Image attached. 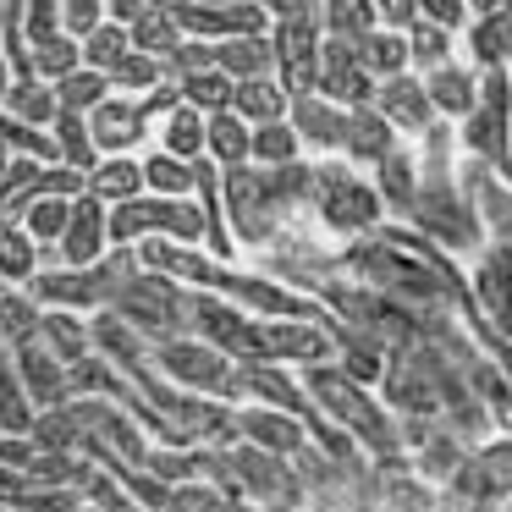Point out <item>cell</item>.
Returning <instances> with one entry per match:
<instances>
[{"mask_svg":"<svg viewBox=\"0 0 512 512\" xmlns=\"http://www.w3.org/2000/svg\"><path fill=\"white\" fill-rule=\"evenodd\" d=\"M309 199H314L320 226H331V232H375L386 221L375 182H364L358 166H347V160L309 166Z\"/></svg>","mask_w":512,"mask_h":512,"instance_id":"6da1fadb","label":"cell"},{"mask_svg":"<svg viewBox=\"0 0 512 512\" xmlns=\"http://www.w3.org/2000/svg\"><path fill=\"white\" fill-rule=\"evenodd\" d=\"M138 237L193 243V237H204V215L188 199H160V193H133L122 204H105V243L133 248Z\"/></svg>","mask_w":512,"mask_h":512,"instance_id":"7a4b0ae2","label":"cell"},{"mask_svg":"<svg viewBox=\"0 0 512 512\" xmlns=\"http://www.w3.org/2000/svg\"><path fill=\"white\" fill-rule=\"evenodd\" d=\"M105 309H116L138 336L166 342V336H182V325H188V292H182L166 270H144V265H138L133 281H127Z\"/></svg>","mask_w":512,"mask_h":512,"instance_id":"3957f363","label":"cell"},{"mask_svg":"<svg viewBox=\"0 0 512 512\" xmlns=\"http://www.w3.org/2000/svg\"><path fill=\"white\" fill-rule=\"evenodd\" d=\"M303 380H309V391L320 397V408L336 413V419L347 424V435H358V441L375 446L380 463H391V457L402 452V446H397V430H391L386 413H380L375 402L364 397V386H358V380H347L342 369H325V364H309V375H303Z\"/></svg>","mask_w":512,"mask_h":512,"instance_id":"277c9868","label":"cell"},{"mask_svg":"<svg viewBox=\"0 0 512 512\" xmlns=\"http://www.w3.org/2000/svg\"><path fill=\"white\" fill-rule=\"evenodd\" d=\"M463 149L485 166L512 155V78L507 67H479V100L463 116Z\"/></svg>","mask_w":512,"mask_h":512,"instance_id":"5b68a950","label":"cell"},{"mask_svg":"<svg viewBox=\"0 0 512 512\" xmlns=\"http://www.w3.org/2000/svg\"><path fill=\"white\" fill-rule=\"evenodd\" d=\"M419 177H424V171H419ZM408 210H413V221H419L430 237H441L452 254H468V248H479V237H485L474 204H468L463 193L452 188V171H446V177L419 182V193H413Z\"/></svg>","mask_w":512,"mask_h":512,"instance_id":"8992f818","label":"cell"},{"mask_svg":"<svg viewBox=\"0 0 512 512\" xmlns=\"http://www.w3.org/2000/svg\"><path fill=\"white\" fill-rule=\"evenodd\" d=\"M188 325L215 347V353L232 358V364H265V336H259V325L243 320V309H232V303L193 298L188 292Z\"/></svg>","mask_w":512,"mask_h":512,"instance_id":"52a82bcc","label":"cell"},{"mask_svg":"<svg viewBox=\"0 0 512 512\" xmlns=\"http://www.w3.org/2000/svg\"><path fill=\"white\" fill-rule=\"evenodd\" d=\"M270 56H276V83L287 94H314L320 72V23L314 17H287L270 28Z\"/></svg>","mask_w":512,"mask_h":512,"instance_id":"ba28073f","label":"cell"},{"mask_svg":"<svg viewBox=\"0 0 512 512\" xmlns=\"http://www.w3.org/2000/svg\"><path fill=\"white\" fill-rule=\"evenodd\" d=\"M149 111H155V94H105L83 122H89V138L100 155H127V149L144 138L149 127Z\"/></svg>","mask_w":512,"mask_h":512,"instance_id":"9c48e42d","label":"cell"},{"mask_svg":"<svg viewBox=\"0 0 512 512\" xmlns=\"http://www.w3.org/2000/svg\"><path fill=\"white\" fill-rule=\"evenodd\" d=\"M314 94L336 100L342 111H358V105L375 100V78L358 67V50L353 39H336V34H320V72H314Z\"/></svg>","mask_w":512,"mask_h":512,"instance_id":"30bf717a","label":"cell"},{"mask_svg":"<svg viewBox=\"0 0 512 512\" xmlns=\"http://www.w3.org/2000/svg\"><path fill=\"white\" fill-rule=\"evenodd\" d=\"M149 358H155V364L166 369L177 386H188V391H221L226 375H232V358L215 353L204 336H166Z\"/></svg>","mask_w":512,"mask_h":512,"instance_id":"8fae6325","label":"cell"},{"mask_svg":"<svg viewBox=\"0 0 512 512\" xmlns=\"http://www.w3.org/2000/svg\"><path fill=\"white\" fill-rule=\"evenodd\" d=\"M347 265L358 276H369L375 287H386L391 298H441V276L419 259H402L397 248H353Z\"/></svg>","mask_w":512,"mask_h":512,"instance_id":"7c38bea8","label":"cell"},{"mask_svg":"<svg viewBox=\"0 0 512 512\" xmlns=\"http://www.w3.org/2000/svg\"><path fill=\"white\" fill-rule=\"evenodd\" d=\"M375 105L380 116H386L397 133H430L441 116L430 111V94H424L419 78H408V72H391V78H375Z\"/></svg>","mask_w":512,"mask_h":512,"instance_id":"4fadbf2b","label":"cell"},{"mask_svg":"<svg viewBox=\"0 0 512 512\" xmlns=\"http://www.w3.org/2000/svg\"><path fill=\"white\" fill-rule=\"evenodd\" d=\"M17 353V386H23V397H28V408H56V402H67L72 391H67V364H61L56 353H50L45 342H23V347H12Z\"/></svg>","mask_w":512,"mask_h":512,"instance_id":"5bb4252c","label":"cell"},{"mask_svg":"<svg viewBox=\"0 0 512 512\" xmlns=\"http://www.w3.org/2000/svg\"><path fill=\"white\" fill-rule=\"evenodd\" d=\"M105 248H111L105 243V204L94 199V193H78L72 210H67V226H61V237H56L61 265H94Z\"/></svg>","mask_w":512,"mask_h":512,"instance_id":"9a60e30c","label":"cell"},{"mask_svg":"<svg viewBox=\"0 0 512 512\" xmlns=\"http://www.w3.org/2000/svg\"><path fill=\"white\" fill-rule=\"evenodd\" d=\"M23 292L39 309H100V292L89 281V265H56V270H34L23 281Z\"/></svg>","mask_w":512,"mask_h":512,"instance_id":"2e32d148","label":"cell"},{"mask_svg":"<svg viewBox=\"0 0 512 512\" xmlns=\"http://www.w3.org/2000/svg\"><path fill=\"white\" fill-rule=\"evenodd\" d=\"M287 122H292V133L303 138V149H320V155H331V149H342L347 111H342L336 100H325V94H292V105H287Z\"/></svg>","mask_w":512,"mask_h":512,"instance_id":"e0dca14e","label":"cell"},{"mask_svg":"<svg viewBox=\"0 0 512 512\" xmlns=\"http://www.w3.org/2000/svg\"><path fill=\"white\" fill-rule=\"evenodd\" d=\"M419 83H424V94H430V111L446 116V122H463L479 100V72L468 67V61H452V56H446L441 67H430Z\"/></svg>","mask_w":512,"mask_h":512,"instance_id":"ac0fdd59","label":"cell"},{"mask_svg":"<svg viewBox=\"0 0 512 512\" xmlns=\"http://www.w3.org/2000/svg\"><path fill=\"white\" fill-rule=\"evenodd\" d=\"M265 336V364H325L336 353V342L325 331H314L309 320H276V325H259Z\"/></svg>","mask_w":512,"mask_h":512,"instance_id":"d6986e66","label":"cell"},{"mask_svg":"<svg viewBox=\"0 0 512 512\" xmlns=\"http://www.w3.org/2000/svg\"><path fill=\"white\" fill-rule=\"evenodd\" d=\"M210 67L226 72V78H265L276 72V56H270V34H226L210 39Z\"/></svg>","mask_w":512,"mask_h":512,"instance_id":"ffe728a7","label":"cell"},{"mask_svg":"<svg viewBox=\"0 0 512 512\" xmlns=\"http://www.w3.org/2000/svg\"><path fill=\"white\" fill-rule=\"evenodd\" d=\"M232 430L243 435V441L265 446V452H276V457H292L298 446H309V441H303V419H292V413H276V408H248V413H237Z\"/></svg>","mask_w":512,"mask_h":512,"instance_id":"44dd1931","label":"cell"},{"mask_svg":"<svg viewBox=\"0 0 512 512\" xmlns=\"http://www.w3.org/2000/svg\"><path fill=\"white\" fill-rule=\"evenodd\" d=\"M397 144V127L386 122V116L375 111V105H358V111H347V133H342V155L347 166H375L386 149Z\"/></svg>","mask_w":512,"mask_h":512,"instance_id":"7402d4cb","label":"cell"},{"mask_svg":"<svg viewBox=\"0 0 512 512\" xmlns=\"http://www.w3.org/2000/svg\"><path fill=\"white\" fill-rule=\"evenodd\" d=\"M375 193H380V210H397V215H408V204H413V193H419V160L408 155L402 144H391L386 155L375 160Z\"/></svg>","mask_w":512,"mask_h":512,"instance_id":"603a6c76","label":"cell"},{"mask_svg":"<svg viewBox=\"0 0 512 512\" xmlns=\"http://www.w3.org/2000/svg\"><path fill=\"white\" fill-rule=\"evenodd\" d=\"M287 105H292V94L276 83V72H265V78H237L226 111H237L248 127H259V122H281Z\"/></svg>","mask_w":512,"mask_h":512,"instance_id":"cb8c5ba5","label":"cell"},{"mask_svg":"<svg viewBox=\"0 0 512 512\" xmlns=\"http://www.w3.org/2000/svg\"><path fill=\"white\" fill-rule=\"evenodd\" d=\"M474 292H479V309L496 320V331H512V248H496V254L479 259Z\"/></svg>","mask_w":512,"mask_h":512,"instance_id":"d4e9b609","label":"cell"},{"mask_svg":"<svg viewBox=\"0 0 512 512\" xmlns=\"http://www.w3.org/2000/svg\"><path fill=\"white\" fill-rule=\"evenodd\" d=\"M83 193H94L100 204H122L133 193H144V166L133 155H100L83 171Z\"/></svg>","mask_w":512,"mask_h":512,"instance_id":"484cf974","label":"cell"},{"mask_svg":"<svg viewBox=\"0 0 512 512\" xmlns=\"http://www.w3.org/2000/svg\"><path fill=\"white\" fill-rule=\"evenodd\" d=\"M336 353H342V375L347 380H380V369H386V336H375L369 325H347V331L331 336Z\"/></svg>","mask_w":512,"mask_h":512,"instance_id":"4316f807","label":"cell"},{"mask_svg":"<svg viewBox=\"0 0 512 512\" xmlns=\"http://www.w3.org/2000/svg\"><path fill=\"white\" fill-rule=\"evenodd\" d=\"M468 56H474V67H507L512 56V17L501 12H485V17H468Z\"/></svg>","mask_w":512,"mask_h":512,"instance_id":"83f0119b","label":"cell"},{"mask_svg":"<svg viewBox=\"0 0 512 512\" xmlns=\"http://www.w3.org/2000/svg\"><path fill=\"white\" fill-rule=\"evenodd\" d=\"M248 133H254V127H248L237 111H210L204 116V155H210L221 171L243 166L248 160Z\"/></svg>","mask_w":512,"mask_h":512,"instance_id":"f1b7e54d","label":"cell"},{"mask_svg":"<svg viewBox=\"0 0 512 512\" xmlns=\"http://www.w3.org/2000/svg\"><path fill=\"white\" fill-rule=\"evenodd\" d=\"M358 50V67L369 72V78H391V72H408V45H402L397 28H364V34L353 39Z\"/></svg>","mask_w":512,"mask_h":512,"instance_id":"f546056e","label":"cell"},{"mask_svg":"<svg viewBox=\"0 0 512 512\" xmlns=\"http://www.w3.org/2000/svg\"><path fill=\"white\" fill-rule=\"evenodd\" d=\"M127 39H133V50H144V56H155V61H166L171 50L182 45V28H177V17L166 12V6H144V12L127 23Z\"/></svg>","mask_w":512,"mask_h":512,"instance_id":"4dcf8cb0","label":"cell"},{"mask_svg":"<svg viewBox=\"0 0 512 512\" xmlns=\"http://www.w3.org/2000/svg\"><path fill=\"white\" fill-rule=\"evenodd\" d=\"M6 105H12V122L23 127H50V116H56V89H50L45 78H34V72H23L17 83H6Z\"/></svg>","mask_w":512,"mask_h":512,"instance_id":"1f68e13d","label":"cell"},{"mask_svg":"<svg viewBox=\"0 0 512 512\" xmlns=\"http://www.w3.org/2000/svg\"><path fill=\"white\" fill-rule=\"evenodd\" d=\"M50 144H56V160L61 166H78V171H89L94 160H100V149H94V138H89V122H83V111H61L56 105V116H50Z\"/></svg>","mask_w":512,"mask_h":512,"instance_id":"d6a6232c","label":"cell"},{"mask_svg":"<svg viewBox=\"0 0 512 512\" xmlns=\"http://www.w3.org/2000/svg\"><path fill=\"white\" fill-rule=\"evenodd\" d=\"M303 155V138L292 133V122L281 116V122H259L254 133H248V166H287V160Z\"/></svg>","mask_w":512,"mask_h":512,"instance_id":"836d02e7","label":"cell"},{"mask_svg":"<svg viewBox=\"0 0 512 512\" xmlns=\"http://www.w3.org/2000/svg\"><path fill=\"white\" fill-rule=\"evenodd\" d=\"M39 342H45L61 364H72V358L89 353V325H83L72 309H45L39 314Z\"/></svg>","mask_w":512,"mask_h":512,"instance_id":"e575fe53","label":"cell"},{"mask_svg":"<svg viewBox=\"0 0 512 512\" xmlns=\"http://www.w3.org/2000/svg\"><path fill=\"white\" fill-rule=\"evenodd\" d=\"M413 452H419V474L430 479V485H446V479L457 474V463L468 457V441H463V435H452V430H430Z\"/></svg>","mask_w":512,"mask_h":512,"instance_id":"d590c367","label":"cell"},{"mask_svg":"<svg viewBox=\"0 0 512 512\" xmlns=\"http://www.w3.org/2000/svg\"><path fill=\"white\" fill-rule=\"evenodd\" d=\"M133 50V39H127V23H111V17H100V23L89 28V34L78 39V61L94 72H111L116 61Z\"/></svg>","mask_w":512,"mask_h":512,"instance_id":"8d00e7d4","label":"cell"},{"mask_svg":"<svg viewBox=\"0 0 512 512\" xmlns=\"http://www.w3.org/2000/svg\"><path fill=\"white\" fill-rule=\"evenodd\" d=\"M50 89H56V105H61V111H83V116H89L94 105L111 94V78H105V72H94V67H72V72H61Z\"/></svg>","mask_w":512,"mask_h":512,"instance_id":"74e56055","label":"cell"},{"mask_svg":"<svg viewBox=\"0 0 512 512\" xmlns=\"http://www.w3.org/2000/svg\"><path fill=\"white\" fill-rule=\"evenodd\" d=\"M177 83V100L182 105H193V111H226V100H232V78L226 72H215V67H199V72H182V78H171Z\"/></svg>","mask_w":512,"mask_h":512,"instance_id":"f35d334b","label":"cell"},{"mask_svg":"<svg viewBox=\"0 0 512 512\" xmlns=\"http://www.w3.org/2000/svg\"><path fill=\"white\" fill-rule=\"evenodd\" d=\"M39 314H45V309H39L23 287H0V342H12V347L34 342V336H39Z\"/></svg>","mask_w":512,"mask_h":512,"instance_id":"ab89813d","label":"cell"},{"mask_svg":"<svg viewBox=\"0 0 512 512\" xmlns=\"http://www.w3.org/2000/svg\"><path fill=\"white\" fill-rule=\"evenodd\" d=\"M160 149L177 160H199L204 155V111L193 105H171L166 127H160Z\"/></svg>","mask_w":512,"mask_h":512,"instance_id":"60d3db41","label":"cell"},{"mask_svg":"<svg viewBox=\"0 0 512 512\" xmlns=\"http://www.w3.org/2000/svg\"><path fill=\"white\" fill-rule=\"evenodd\" d=\"M402 45H408V67H441L446 56H452V28L430 23V17H413L408 28H402Z\"/></svg>","mask_w":512,"mask_h":512,"instance_id":"b9f144b4","label":"cell"},{"mask_svg":"<svg viewBox=\"0 0 512 512\" xmlns=\"http://www.w3.org/2000/svg\"><path fill=\"white\" fill-rule=\"evenodd\" d=\"M314 23H320V34L358 39L364 28H375V0H320L314 6Z\"/></svg>","mask_w":512,"mask_h":512,"instance_id":"7bdbcfd3","label":"cell"},{"mask_svg":"<svg viewBox=\"0 0 512 512\" xmlns=\"http://www.w3.org/2000/svg\"><path fill=\"white\" fill-rule=\"evenodd\" d=\"M105 78H111V89H116V94H155L160 83H171V78H166V61L144 56V50H127V56L116 61V67L105 72Z\"/></svg>","mask_w":512,"mask_h":512,"instance_id":"ee69618b","label":"cell"},{"mask_svg":"<svg viewBox=\"0 0 512 512\" xmlns=\"http://www.w3.org/2000/svg\"><path fill=\"white\" fill-rule=\"evenodd\" d=\"M144 166V193H160V199H188L193 193V160H177V155H149L138 160Z\"/></svg>","mask_w":512,"mask_h":512,"instance_id":"f6af8a7d","label":"cell"},{"mask_svg":"<svg viewBox=\"0 0 512 512\" xmlns=\"http://www.w3.org/2000/svg\"><path fill=\"white\" fill-rule=\"evenodd\" d=\"M67 210H72V199H61V193H34L17 226H23V232L34 237L39 248H56L61 226H67Z\"/></svg>","mask_w":512,"mask_h":512,"instance_id":"bcb514c9","label":"cell"},{"mask_svg":"<svg viewBox=\"0 0 512 512\" xmlns=\"http://www.w3.org/2000/svg\"><path fill=\"white\" fill-rule=\"evenodd\" d=\"M34 270H39V243L23 226H0V281L6 287H23Z\"/></svg>","mask_w":512,"mask_h":512,"instance_id":"7dc6e473","label":"cell"},{"mask_svg":"<svg viewBox=\"0 0 512 512\" xmlns=\"http://www.w3.org/2000/svg\"><path fill=\"white\" fill-rule=\"evenodd\" d=\"M160 512H226V496L204 479H182V485L166 490V507Z\"/></svg>","mask_w":512,"mask_h":512,"instance_id":"c3c4849f","label":"cell"},{"mask_svg":"<svg viewBox=\"0 0 512 512\" xmlns=\"http://www.w3.org/2000/svg\"><path fill=\"white\" fill-rule=\"evenodd\" d=\"M56 17H61V34L83 39L105 17V0H56Z\"/></svg>","mask_w":512,"mask_h":512,"instance_id":"681fc988","label":"cell"},{"mask_svg":"<svg viewBox=\"0 0 512 512\" xmlns=\"http://www.w3.org/2000/svg\"><path fill=\"white\" fill-rule=\"evenodd\" d=\"M419 17H430V23H441V28H463L468 23V6L463 0H419Z\"/></svg>","mask_w":512,"mask_h":512,"instance_id":"f907efd6","label":"cell"},{"mask_svg":"<svg viewBox=\"0 0 512 512\" xmlns=\"http://www.w3.org/2000/svg\"><path fill=\"white\" fill-rule=\"evenodd\" d=\"M413 17H419V0H375V23L380 28H397V34H402Z\"/></svg>","mask_w":512,"mask_h":512,"instance_id":"816d5d0a","label":"cell"},{"mask_svg":"<svg viewBox=\"0 0 512 512\" xmlns=\"http://www.w3.org/2000/svg\"><path fill=\"white\" fill-rule=\"evenodd\" d=\"M270 23H287V17H314V0H254Z\"/></svg>","mask_w":512,"mask_h":512,"instance_id":"f5cc1de1","label":"cell"},{"mask_svg":"<svg viewBox=\"0 0 512 512\" xmlns=\"http://www.w3.org/2000/svg\"><path fill=\"white\" fill-rule=\"evenodd\" d=\"M463 6H468V17H485V12H496L501 0H463Z\"/></svg>","mask_w":512,"mask_h":512,"instance_id":"db71d44e","label":"cell"},{"mask_svg":"<svg viewBox=\"0 0 512 512\" xmlns=\"http://www.w3.org/2000/svg\"><path fill=\"white\" fill-rule=\"evenodd\" d=\"M6 83H12V67H6V61H0V100H6Z\"/></svg>","mask_w":512,"mask_h":512,"instance_id":"11a10c76","label":"cell"},{"mask_svg":"<svg viewBox=\"0 0 512 512\" xmlns=\"http://www.w3.org/2000/svg\"><path fill=\"white\" fill-rule=\"evenodd\" d=\"M67 512H100V507H83V501H78V507H67Z\"/></svg>","mask_w":512,"mask_h":512,"instance_id":"9f6ffc18","label":"cell"},{"mask_svg":"<svg viewBox=\"0 0 512 512\" xmlns=\"http://www.w3.org/2000/svg\"><path fill=\"white\" fill-rule=\"evenodd\" d=\"M501 12H507V17H512V0H501Z\"/></svg>","mask_w":512,"mask_h":512,"instance_id":"6f0895ef","label":"cell"},{"mask_svg":"<svg viewBox=\"0 0 512 512\" xmlns=\"http://www.w3.org/2000/svg\"><path fill=\"white\" fill-rule=\"evenodd\" d=\"M0 512H17V507H6V501H0Z\"/></svg>","mask_w":512,"mask_h":512,"instance_id":"680465c9","label":"cell"},{"mask_svg":"<svg viewBox=\"0 0 512 512\" xmlns=\"http://www.w3.org/2000/svg\"><path fill=\"white\" fill-rule=\"evenodd\" d=\"M507 78H512V56H507Z\"/></svg>","mask_w":512,"mask_h":512,"instance_id":"91938a15","label":"cell"},{"mask_svg":"<svg viewBox=\"0 0 512 512\" xmlns=\"http://www.w3.org/2000/svg\"><path fill=\"white\" fill-rule=\"evenodd\" d=\"M314 6H320V0H314Z\"/></svg>","mask_w":512,"mask_h":512,"instance_id":"94428289","label":"cell"}]
</instances>
